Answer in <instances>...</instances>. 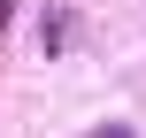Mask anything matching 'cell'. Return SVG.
<instances>
[{
  "instance_id": "cell-1",
  "label": "cell",
  "mask_w": 146,
  "mask_h": 138,
  "mask_svg": "<svg viewBox=\"0 0 146 138\" xmlns=\"http://www.w3.org/2000/svg\"><path fill=\"white\" fill-rule=\"evenodd\" d=\"M69 38H77V23H69L62 8H46V15H38V46H46V54H62Z\"/></svg>"
}]
</instances>
